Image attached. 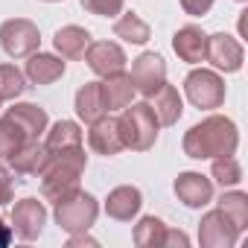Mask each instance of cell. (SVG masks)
<instances>
[{
	"instance_id": "cell-1",
	"label": "cell",
	"mask_w": 248,
	"mask_h": 248,
	"mask_svg": "<svg viewBox=\"0 0 248 248\" xmlns=\"http://www.w3.org/2000/svg\"><path fill=\"white\" fill-rule=\"evenodd\" d=\"M239 146V132L231 117L213 114L184 135V155L204 161V158H219V155H233Z\"/></svg>"
},
{
	"instance_id": "cell-2",
	"label": "cell",
	"mask_w": 248,
	"mask_h": 248,
	"mask_svg": "<svg viewBox=\"0 0 248 248\" xmlns=\"http://www.w3.org/2000/svg\"><path fill=\"white\" fill-rule=\"evenodd\" d=\"M88 167V155L82 146H70V149H59L50 152L47 167L41 170V196L47 202H59L62 196H67L70 190L79 187V178Z\"/></svg>"
},
{
	"instance_id": "cell-3",
	"label": "cell",
	"mask_w": 248,
	"mask_h": 248,
	"mask_svg": "<svg viewBox=\"0 0 248 248\" xmlns=\"http://www.w3.org/2000/svg\"><path fill=\"white\" fill-rule=\"evenodd\" d=\"M117 129H120L123 149L146 152L158 140L161 123H158V117H155L149 102H129L126 108L120 111V117H117Z\"/></svg>"
},
{
	"instance_id": "cell-4",
	"label": "cell",
	"mask_w": 248,
	"mask_h": 248,
	"mask_svg": "<svg viewBox=\"0 0 248 248\" xmlns=\"http://www.w3.org/2000/svg\"><path fill=\"white\" fill-rule=\"evenodd\" d=\"M56 204V210H53V216H56V225L62 228V231H67V233H82V231H91V225L96 222V216H99V204H96V199L91 196V193H85V190H70L67 196H62L59 202H53Z\"/></svg>"
},
{
	"instance_id": "cell-5",
	"label": "cell",
	"mask_w": 248,
	"mask_h": 248,
	"mask_svg": "<svg viewBox=\"0 0 248 248\" xmlns=\"http://www.w3.org/2000/svg\"><path fill=\"white\" fill-rule=\"evenodd\" d=\"M184 93L202 111L222 108V102H225V79L216 70H204V67L190 70L187 79H184Z\"/></svg>"
},
{
	"instance_id": "cell-6",
	"label": "cell",
	"mask_w": 248,
	"mask_h": 248,
	"mask_svg": "<svg viewBox=\"0 0 248 248\" xmlns=\"http://www.w3.org/2000/svg\"><path fill=\"white\" fill-rule=\"evenodd\" d=\"M0 47L9 59H30L41 47V32L27 18H9L0 24Z\"/></svg>"
},
{
	"instance_id": "cell-7",
	"label": "cell",
	"mask_w": 248,
	"mask_h": 248,
	"mask_svg": "<svg viewBox=\"0 0 248 248\" xmlns=\"http://www.w3.org/2000/svg\"><path fill=\"white\" fill-rule=\"evenodd\" d=\"M47 225V207L38 199H21L12 207V233L24 242H32L44 233Z\"/></svg>"
},
{
	"instance_id": "cell-8",
	"label": "cell",
	"mask_w": 248,
	"mask_h": 248,
	"mask_svg": "<svg viewBox=\"0 0 248 248\" xmlns=\"http://www.w3.org/2000/svg\"><path fill=\"white\" fill-rule=\"evenodd\" d=\"M239 239V231L236 225L216 207V210H207L199 222V242L204 248H233Z\"/></svg>"
},
{
	"instance_id": "cell-9",
	"label": "cell",
	"mask_w": 248,
	"mask_h": 248,
	"mask_svg": "<svg viewBox=\"0 0 248 248\" xmlns=\"http://www.w3.org/2000/svg\"><path fill=\"white\" fill-rule=\"evenodd\" d=\"M132 82H135V91L143 93V96H152L164 82H167V62L161 53H143L132 62Z\"/></svg>"
},
{
	"instance_id": "cell-10",
	"label": "cell",
	"mask_w": 248,
	"mask_h": 248,
	"mask_svg": "<svg viewBox=\"0 0 248 248\" xmlns=\"http://www.w3.org/2000/svg\"><path fill=\"white\" fill-rule=\"evenodd\" d=\"M242 44L233 38V35H225V32H216V35H207V62L222 70V73H236L242 67Z\"/></svg>"
},
{
	"instance_id": "cell-11",
	"label": "cell",
	"mask_w": 248,
	"mask_h": 248,
	"mask_svg": "<svg viewBox=\"0 0 248 248\" xmlns=\"http://www.w3.org/2000/svg\"><path fill=\"white\" fill-rule=\"evenodd\" d=\"M82 59L88 62V67L96 76H111V73L126 70V53L114 41H91Z\"/></svg>"
},
{
	"instance_id": "cell-12",
	"label": "cell",
	"mask_w": 248,
	"mask_h": 248,
	"mask_svg": "<svg viewBox=\"0 0 248 248\" xmlns=\"http://www.w3.org/2000/svg\"><path fill=\"white\" fill-rule=\"evenodd\" d=\"M88 143H91V149L96 152V155H105V158H114V155H120L123 152V140H120V129H117V117H111V111L108 114H102V117H96L93 123H88Z\"/></svg>"
},
{
	"instance_id": "cell-13",
	"label": "cell",
	"mask_w": 248,
	"mask_h": 248,
	"mask_svg": "<svg viewBox=\"0 0 248 248\" xmlns=\"http://www.w3.org/2000/svg\"><path fill=\"white\" fill-rule=\"evenodd\" d=\"M172 190H175L178 202H184V204L193 207V210H199V207H204V204L213 202V184H210V178H204L202 172H181V175L175 178Z\"/></svg>"
},
{
	"instance_id": "cell-14",
	"label": "cell",
	"mask_w": 248,
	"mask_h": 248,
	"mask_svg": "<svg viewBox=\"0 0 248 248\" xmlns=\"http://www.w3.org/2000/svg\"><path fill=\"white\" fill-rule=\"evenodd\" d=\"M6 161H9V167H12L15 175H41V170H44L47 161H50V149H47L38 138H30V140H24V146H21L15 155H9Z\"/></svg>"
},
{
	"instance_id": "cell-15",
	"label": "cell",
	"mask_w": 248,
	"mask_h": 248,
	"mask_svg": "<svg viewBox=\"0 0 248 248\" xmlns=\"http://www.w3.org/2000/svg\"><path fill=\"white\" fill-rule=\"evenodd\" d=\"M143 207V196L138 187L132 184H123V187H114L105 199V213L117 222H132Z\"/></svg>"
},
{
	"instance_id": "cell-16",
	"label": "cell",
	"mask_w": 248,
	"mask_h": 248,
	"mask_svg": "<svg viewBox=\"0 0 248 248\" xmlns=\"http://www.w3.org/2000/svg\"><path fill=\"white\" fill-rule=\"evenodd\" d=\"M172 50H175V56H178L181 62H187V64L207 62V35H204L199 27L187 24V27H181V30L172 35Z\"/></svg>"
},
{
	"instance_id": "cell-17",
	"label": "cell",
	"mask_w": 248,
	"mask_h": 248,
	"mask_svg": "<svg viewBox=\"0 0 248 248\" xmlns=\"http://www.w3.org/2000/svg\"><path fill=\"white\" fill-rule=\"evenodd\" d=\"M149 99V105H152V111H155V117H158V123L161 126H175V123L181 120V114H184V102H181V96H178V88L175 85H161L152 96H146Z\"/></svg>"
},
{
	"instance_id": "cell-18",
	"label": "cell",
	"mask_w": 248,
	"mask_h": 248,
	"mask_svg": "<svg viewBox=\"0 0 248 248\" xmlns=\"http://www.w3.org/2000/svg\"><path fill=\"white\" fill-rule=\"evenodd\" d=\"M102 102H105V111H123L132 96H135V82L129 73H111V76H102Z\"/></svg>"
},
{
	"instance_id": "cell-19",
	"label": "cell",
	"mask_w": 248,
	"mask_h": 248,
	"mask_svg": "<svg viewBox=\"0 0 248 248\" xmlns=\"http://www.w3.org/2000/svg\"><path fill=\"white\" fill-rule=\"evenodd\" d=\"M64 59L53 56V53H32L30 62H27V70L24 76L32 82V85H53L56 79L64 76Z\"/></svg>"
},
{
	"instance_id": "cell-20",
	"label": "cell",
	"mask_w": 248,
	"mask_h": 248,
	"mask_svg": "<svg viewBox=\"0 0 248 248\" xmlns=\"http://www.w3.org/2000/svg\"><path fill=\"white\" fill-rule=\"evenodd\" d=\"M6 117L18 123L27 132V138H41V132H47V126H50L47 111L41 105H32V102H15L12 108H6Z\"/></svg>"
},
{
	"instance_id": "cell-21",
	"label": "cell",
	"mask_w": 248,
	"mask_h": 248,
	"mask_svg": "<svg viewBox=\"0 0 248 248\" xmlns=\"http://www.w3.org/2000/svg\"><path fill=\"white\" fill-rule=\"evenodd\" d=\"M88 44H91V32L82 30V27H76V24L62 27L53 35V47H56V53L62 59H82L85 50H88Z\"/></svg>"
},
{
	"instance_id": "cell-22",
	"label": "cell",
	"mask_w": 248,
	"mask_h": 248,
	"mask_svg": "<svg viewBox=\"0 0 248 248\" xmlns=\"http://www.w3.org/2000/svg\"><path fill=\"white\" fill-rule=\"evenodd\" d=\"M73 108H76V117L85 120V123H93L96 117L108 114V111H105V102H102V85H99V82H85V85L76 91Z\"/></svg>"
},
{
	"instance_id": "cell-23",
	"label": "cell",
	"mask_w": 248,
	"mask_h": 248,
	"mask_svg": "<svg viewBox=\"0 0 248 248\" xmlns=\"http://www.w3.org/2000/svg\"><path fill=\"white\" fill-rule=\"evenodd\" d=\"M44 146H47L50 152L70 149V146H82V129H79V123H73V120H59V123H53V129L47 132Z\"/></svg>"
},
{
	"instance_id": "cell-24",
	"label": "cell",
	"mask_w": 248,
	"mask_h": 248,
	"mask_svg": "<svg viewBox=\"0 0 248 248\" xmlns=\"http://www.w3.org/2000/svg\"><path fill=\"white\" fill-rule=\"evenodd\" d=\"M114 35L126 44H146L149 41V24L138 12H126L114 21Z\"/></svg>"
},
{
	"instance_id": "cell-25",
	"label": "cell",
	"mask_w": 248,
	"mask_h": 248,
	"mask_svg": "<svg viewBox=\"0 0 248 248\" xmlns=\"http://www.w3.org/2000/svg\"><path fill=\"white\" fill-rule=\"evenodd\" d=\"M167 239V225L158 216H143L135 225V245L138 248H164Z\"/></svg>"
},
{
	"instance_id": "cell-26",
	"label": "cell",
	"mask_w": 248,
	"mask_h": 248,
	"mask_svg": "<svg viewBox=\"0 0 248 248\" xmlns=\"http://www.w3.org/2000/svg\"><path fill=\"white\" fill-rule=\"evenodd\" d=\"M219 210L236 225L239 233L248 228V196H245V193H239V190L222 193V199H219Z\"/></svg>"
},
{
	"instance_id": "cell-27",
	"label": "cell",
	"mask_w": 248,
	"mask_h": 248,
	"mask_svg": "<svg viewBox=\"0 0 248 248\" xmlns=\"http://www.w3.org/2000/svg\"><path fill=\"white\" fill-rule=\"evenodd\" d=\"M24 140H30L27 132L18 126L15 120H9V117L3 114V120H0V158L15 155V152L24 146Z\"/></svg>"
},
{
	"instance_id": "cell-28",
	"label": "cell",
	"mask_w": 248,
	"mask_h": 248,
	"mask_svg": "<svg viewBox=\"0 0 248 248\" xmlns=\"http://www.w3.org/2000/svg\"><path fill=\"white\" fill-rule=\"evenodd\" d=\"M210 175H213V181L222 184V187H236V184L242 181V167H239V161H236L233 155H219V158H213Z\"/></svg>"
},
{
	"instance_id": "cell-29",
	"label": "cell",
	"mask_w": 248,
	"mask_h": 248,
	"mask_svg": "<svg viewBox=\"0 0 248 248\" xmlns=\"http://www.w3.org/2000/svg\"><path fill=\"white\" fill-rule=\"evenodd\" d=\"M27 91V76L15 64H0V99H18Z\"/></svg>"
},
{
	"instance_id": "cell-30",
	"label": "cell",
	"mask_w": 248,
	"mask_h": 248,
	"mask_svg": "<svg viewBox=\"0 0 248 248\" xmlns=\"http://www.w3.org/2000/svg\"><path fill=\"white\" fill-rule=\"evenodd\" d=\"M79 3H82L85 12H91L96 18H114V15L123 12V3H126V0H79Z\"/></svg>"
},
{
	"instance_id": "cell-31",
	"label": "cell",
	"mask_w": 248,
	"mask_h": 248,
	"mask_svg": "<svg viewBox=\"0 0 248 248\" xmlns=\"http://www.w3.org/2000/svg\"><path fill=\"white\" fill-rule=\"evenodd\" d=\"M12 193H15V181H12V170L6 164H0V207L12 202Z\"/></svg>"
},
{
	"instance_id": "cell-32",
	"label": "cell",
	"mask_w": 248,
	"mask_h": 248,
	"mask_svg": "<svg viewBox=\"0 0 248 248\" xmlns=\"http://www.w3.org/2000/svg\"><path fill=\"white\" fill-rule=\"evenodd\" d=\"M213 3L216 0H181V9L187 15H193V18H202V15H207L213 9Z\"/></svg>"
},
{
	"instance_id": "cell-33",
	"label": "cell",
	"mask_w": 248,
	"mask_h": 248,
	"mask_svg": "<svg viewBox=\"0 0 248 248\" xmlns=\"http://www.w3.org/2000/svg\"><path fill=\"white\" fill-rule=\"evenodd\" d=\"M172 245H181V248H187V245H190V236H187L184 231H170V228H167L164 248H172Z\"/></svg>"
},
{
	"instance_id": "cell-34",
	"label": "cell",
	"mask_w": 248,
	"mask_h": 248,
	"mask_svg": "<svg viewBox=\"0 0 248 248\" xmlns=\"http://www.w3.org/2000/svg\"><path fill=\"white\" fill-rule=\"evenodd\" d=\"M67 245H70V248H76V245H96V239L88 236V231H82V233H70Z\"/></svg>"
},
{
	"instance_id": "cell-35",
	"label": "cell",
	"mask_w": 248,
	"mask_h": 248,
	"mask_svg": "<svg viewBox=\"0 0 248 248\" xmlns=\"http://www.w3.org/2000/svg\"><path fill=\"white\" fill-rule=\"evenodd\" d=\"M9 239H12V228H6L3 222H0V248L9 245Z\"/></svg>"
},
{
	"instance_id": "cell-36",
	"label": "cell",
	"mask_w": 248,
	"mask_h": 248,
	"mask_svg": "<svg viewBox=\"0 0 248 248\" xmlns=\"http://www.w3.org/2000/svg\"><path fill=\"white\" fill-rule=\"evenodd\" d=\"M44 3H59V0H44Z\"/></svg>"
},
{
	"instance_id": "cell-37",
	"label": "cell",
	"mask_w": 248,
	"mask_h": 248,
	"mask_svg": "<svg viewBox=\"0 0 248 248\" xmlns=\"http://www.w3.org/2000/svg\"><path fill=\"white\" fill-rule=\"evenodd\" d=\"M236 3H245V0H236Z\"/></svg>"
},
{
	"instance_id": "cell-38",
	"label": "cell",
	"mask_w": 248,
	"mask_h": 248,
	"mask_svg": "<svg viewBox=\"0 0 248 248\" xmlns=\"http://www.w3.org/2000/svg\"><path fill=\"white\" fill-rule=\"evenodd\" d=\"M0 105H3V99H0Z\"/></svg>"
}]
</instances>
